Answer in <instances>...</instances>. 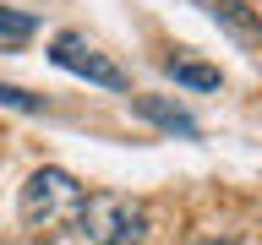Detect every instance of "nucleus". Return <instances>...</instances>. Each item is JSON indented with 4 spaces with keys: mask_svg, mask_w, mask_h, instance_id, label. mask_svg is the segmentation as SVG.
Segmentation results:
<instances>
[{
    "mask_svg": "<svg viewBox=\"0 0 262 245\" xmlns=\"http://www.w3.org/2000/svg\"><path fill=\"white\" fill-rule=\"evenodd\" d=\"M131 109L142 114V120H153V126L175 131V136H196V120L186 109H175V104H164V98H131Z\"/></svg>",
    "mask_w": 262,
    "mask_h": 245,
    "instance_id": "obj_5",
    "label": "nucleus"
},
{
    "mask_svg": "<svg viewBox=\"0 0 262 245\" xmlns=\"http://www.w3.org/2000/svg\"><path fill=\"white\" fill-rule=\"evenodd\" d=\"M196 6H202L213 22H224L241 44H257V11H251L246 0H196Z\"/></svg>",
    "mask_w": 262,
    "mask_h": 245,
    "instance_id": "obj_4",
    "label": "nucleus"
},
{
    "mask_svg": "<svg viewBox=\"0 0 262 245\" xmlns=\"http://www.w3.org/2000/svg\"><path fill=\"white\" fill-rule=\"evenodd\" d=\"M82 234L93 245H142L147 234V207L142 202H131V196H115V191H98L82 202L77 212Z\"/></svg>",
    "mask_w": 262,
    "mask_h": 245,
    "instance_id": "obj_2",
    "label": "nucleus"
},
{
    "mask_svg": "<svg viewBox=\"0 0 262 245\" xmlns=\"http://www.w3.org/2000/svg\"><path fill=\"white\" fill-rule=\"evenodd\" d=\"M208 245H241V240H208Z\"/></svg>",
    "mask_w": 262,
    "mask_h": 245,
    "instance_id": "obj_9",
    "label": "nucleus"
},
{
    "mask_svg": "<svg viewBox=\"0 0 262 245\" xmlns=\"http://www.w3.org/2000/svg\"><path fill=\"white\" fill-rule=\"evenodd\" d=\"M169 77L186 82V87H202V93L219 87V71H213V65H196V60H169Z\"/></svg>",
    "mask_w": 262,
    "mask_h": 245,
    "instance_id": "obj_6",
    "label": "nucleus"
},
{
    "mask_svg": "<svg viewBox=\"0 0 262 245\" xmlns=\"http://www.w3.org/2000/svg\"><path fill=\"white\" fill-rule=\"evenodd\" d=\"M0 104H11V109H44V98L22 93V87H11V82H0Z\"/></svg>",
    "mask_w": 262,
    "mask_h": 245,
    "instance_id": "obj_8",
    "label": "nucleus"
},
{
    "mask_svg": "<svg viewBox=\"0 0 262 245\" xmlns=\"http://www.w3.org/2000/svg\"><path fill=\"white\" fill-rule=\"evenodd\" d=\"M33 33H38V22H33L28 11H6V6H0V44H28Z\"/></svg>",
    "mask_w": 262,
    "mask_h": 245,
    "instance_id": "obj_7",
    "label": "nucleus"
},
{
    "mask_svg": "<svg viewBox=\"0 0 262 245\" xmlns=\"http://www.w3.org/2000/svg\"><path fill=\"white\" fill-rule=\"evenodd\" d=\"M82 202H88V191L77 185V175H66V169H33L28 185H22L16 212H22V224L33 234H55V229L77 224Z\"/></svg>",
    "mask_w": 262,
    "mask_h": 245,
    "instance_id": "obj_1",
    "label": "nucleus"
},
{
    "mask_svg": "<svg viewBox=\"0 0 262 245\" xmlns=\"http://www.w3.org/2000/svg\"><path fill=\"white\" fill-rule=\"evenodd\" d=\"M49 60L60 65V71H71V77H88V82H98V87H126V71L110 60V55H98L82 33H55V44H49Z\"/></svg>",
    "mask_w": 262,
    "mask_h": 245,
    "instance_id": "obj_3",
    "label": "nucleus"
}]
</instances>
